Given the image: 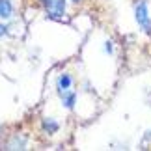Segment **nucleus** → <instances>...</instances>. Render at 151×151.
<instances>
[{
  "mask_svg": "<svg viewBox=\"0 0 151 151\" xmlns=\"http://www.w3.org/2000/svg\"><path fill=\"white\" fill-rule=\"evenodd\" d=\"M149 6L147 0H138L134 4V19L138 22V26L142 28L146 34H151V19H149Z\"/></svg>",
  "mask_w": 151,
  "mask_h": 151,
  "instance_id": "1",
  "label": "nucleus"
},
{
  "mask_svg": "<svg viewBox=\"0 0 151 151\" xmlns=\"http://www.w3.org/2000/svg\"><path fill=\"white\" fill-rule=\"evenodd\" d=\"M45 9H47V15L54 21L65 19V0H47Z\"/></svg>",
  "mask_w": 151,
  "mask_h": 151,
  "instance_id": "2",
  "label": "nucleus"
},
{
  "mask_svg": "<svg viewBox=\"0 0 151 151\" xmlns=\"http://www.w3.org/2000/svg\"><path fill=\"white\" fill-rule=\"evenodd\" d=\"M71 84H73L71 75H69V73H62L60 77H58V80H56V90H58V95L63 93V91H67V90H71Z\"/></svg>",
  "mask_w": 151,
  "mask_h": 151,
  "instance_id": "3",
  "label": "nucleus"
},
{
  "mask_svg": "<svg viewBox=\"0 0 151 151\" xmlns=\"http://www.w3.org/2000/svg\"><path fill=\"white\" fill-rule=\"evenodd\" d=\"M11 17H13L11 0H0V19H11Z\"/></svg>",
  "mask_w": 151,
  "mask_h": 151,
  "instance_id": "4",
  "label": "nucleus"
},
{
  "mask_svg": "<svg viewBox=\"0 0 151 151\" xmlns=\"http://www.w3.org/2000/svg\"><path fill=\"white\" fill-rule=\"evenodd\" d=\"M62 97V103H63V106L65 108H73L75 106V101H77V93L71 90H67V91H63V93H60Z\"/></svg>",
  "mask_w": 151,
  "mask_h": 151,
  "instance_id": "5",
  "label": "nucleus"
},
{
  "mask_svg": "<svg viewBox=\"0 0 151 151\" xmlns=\"http://www.w3.org/2000/svg\"><path fill=\"white\" fill-rule=\"evenodd\" d=\"M58 121H54V119H50V118H45L43 119V129L49 132V134H54V132H58Z\"/></svg>",
  "mask_w": 151,
  "mask_h": 151,
  "instance_id": "6",
  "label": "nucleus"
},
{
  "mask_svg": "<svg viewBox=\"0 0 151 151\" xmlns=\"http://www.w3.org/2000/svg\"><path fill=\"white\" fill-rule=\"evenodd\" d=\"M8 149H26V138L24 136H19V138H13L9 144H8Z\"/></svg>",
  "mask_w": 151,
  "mask_h": 151,
  "instance_id": "7",
  "label": "nucleus"
},
{
  "mask_svg": "<svg viewBox=\"0 0 151 151\" xmlns=\"http://www.w3.org/2000/svg\"><path fill=\"white\" fill-rule=\"evenodd\" d=\"M4 36H8V26L0 22V37H4Z\"/></svg>",
  "mask_w": 151,
  "mask_h": 151,
  "instance_id": "8",
  "label": "nucleus"
},
{
  "mask_svg": "<svg viewBox=\"0 0 151 151\" xmlns=\"http://www.w3.org/2000/svg\"><path fill=\"white\" fill-rule=\"evenodd\" d=\"M104 50H106L108 54L112 52V43H110V41H106V43H104Z\"/></svg>",
  "mask_w": 151,
  "mask_h": 151,
  "instance_id": "9",
  "label": "nucleus"
},
{
  "mask_svg": "<svg viewBox=\"0 0 151 151\" xmlns=\"http://www.w3.org/2000/svg\"><path fill=\"white\" fill-rule=\"evenodd\" d=\"M73 2H78V0H73Z\"/></svg>",
  "mask_w": 151,
  "mask_h": 151,
  "instance_id": "10",
  "label": "nucleus"
},
{
  "mask_svg": "<svg viewBox=\"0 0 151 151\" xmlns=\"http://www.w3.org/2000/svg\"><path fill=\"white\" fill-rule=\"evenodd\" d=\"M43 2H47V0H43Z\"/></svg>",
  "mask_w": 151,
  "mask_h": 151,
  "instance_id": "11",
  "label": "nucleus"
}]
</instances>
